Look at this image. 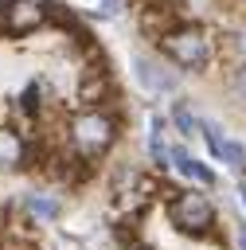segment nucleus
Returning <instances> with one entry per match:
<instances>
[{
  "instance_id": "2eb2a0df",
  "label": "nucleus",
  "mask_w": 246,
  "mask_h": 250,
  "mask_svg": "<svg viewBox=\"0 0 246 250\" xmlns=\"http://www.w3.org/2000/svg\"><path fill=\"white\" fill-rule=\"evenodd\" d=\"M230 86H234V94H242V98H246V62L230 74Z\"/></svg>"
},
{
  "instance_id": "9b49d317",
  "label": "nucleus",
  "mask_w": 246,
  "mask_h": 250,
  "mask_svg": "<svg viewBox=\"0 0 246 250\" xmlns=\"http://www.w3.org/2000/svg\"><path fill=\"white\" fill-rule=\"evenodd\" d=\"M59 207H62V203H59L55 195H27V211H35L39 219H55Z\"/></svg>"
},
{
  "instance_id": "1a4fd4ad",
  "label": "nucleus",
  "mask_w": 246,
  "mask_h": 250,
  "mask_svg": "<svg viewBox=\"0 0 246 250\" xmlns=\"http://www.w3.org/2000/svg\"><path fill=\"white\" fill-rule=\"evenodd\" d=\"M27 160V145L20 141V133L0 129V168H20Z\"/></svg>"
},
{
  "instance_id": "39448f33",
  "label": "nucleus",
  "mask_w": 246,
  "mask_h": 250,
  "mask_svg": "<svg viewBox=\"0 0 246 250\" xmlns=\"http://www.w3.org/2000/svg\"><path fill=\"white\" fill-rule=\"evenodd\" d=\"M199 129H203L207 148H211V156H215V160H223V164H226V168H234V172H246V145L230 141V137L223 133V125H215V121H203Z\"/></svg>"
},
{
  "instance_id": "4468645a",
  "label": "nucleus",
  "mask_w": 246,
  "mask_h": 250,
  "mask_svg": "<svg viewBox=\"0 0 246 250\" xmlns=\"http://www.w3.org/2000/svg\"><path fill=\"white\" fill-rule=\"evenodd\" d=\"M230 47H234V55H238V59L246 62V23H242V27H238V31L230 35Z\"/></svg>"
},
{
  "instance_id": "dca6fc26",
  "label": "nucleus",
  "mask_w": 246,
  "mask_h": 250,
  "mask_svg": "<svg viewBox=\"0 0 246 250\" xmlns=\"http://www.w3.org/2000/svg\"><path fill=\"white\" fill-rule=\"evenodd\" d=\"M117 8H121V4H117V0H102V12H105V16H113V12H117Z\"/></svg>"
},
{
  "instance_id": "20e7f679",
  "label": "nucleus",
  "mask_w": 246,
  "mask_h": 250,
  "mask_svg": "<svg viewBox=\"0 0 246 250\" xmlns=\"http://www.w3.org/2000/svg\"><path fill=\"white\" fill-rule=\"evenodd\" d=\"M47 20V8L35 0H4L0 4V35H27Z\"/></svg>"
},
{
  "instance_id": "ddd939ff",
  "label": "nucleus",
  "mask_w": 246,
  "mask_h": 250,
  "mask_svg": "<svg viewBox=\"0 0 246 250\" xmlns=\"http://www.w3.org/2000/svg\"><path fill=\"white\" fill-rule=\"evenodd\" d=\"M20 109H23L27 117H35V113H39V86H27V90H23V98H20Z\"/></svg>"
},
{
  "instance_id": "f257e3e1",
  "label": "nucleus",
  "mask_w": 246,
  "mask_h": 250,
  "mask_svg": "<svg viewBox=\"0 0 246 250\" xmlns=\"http://www.w3.org/2000/svg\"><path fill=\"white\" fill-rule=\"evenodd\" d=\"M160 51H164L176 66H184V70H203V66L211 62V55H215V43H211V31H207V27H199V23H180V27H172V31L160 39Z\"/></svg>"
},
{
  "instance_id": "f03ea898",
  "label": "nucleus",
  "mask_w": 246,
  "mask_h": 250,
  "mask_svg": "<svg viewBox=\"0 0 246 250\" xmlns=\"http://www.w3.org/2000/svg\"><path fill=\"white\" fill-rule=\"evenodd\" d=\"M168 219L176 230L191 234V238H203L215 230V203L203 195V191H176L168 199Z\"/></svg>"
},
{
  "instance_id": "9d476101",
  "label": "nucleus",
  "mask_w": 246,
  "mask_h": 250,
  "mask_svg": "<svg viewBox=\"0 0 246 250\" xmlns=\"http://www.w3.org/2000/svg\"><path fill=\"white\" fill-rule=\"evenodd\" d=\"M148 156L156 164H172V148L164 145V121L160 117H152V125H148Z\"/></svg>"
},
{
  "instance_id": "7ed1b4c3",
  "label": "nucleus",
  "mask_w": 246,
  "mask_h": 250,
  "mask_svg": "<svg viewBox=\"0 0 246 250\" xmlns=\"http://www.w3.org/2000/svg\"><path fill=\"white\" fill-rule=\"evenodd\" d=\"M70 141H74L78 156H105V148L117 141V125H113L109 113L86 109L70 121Z\"/></svg>"
},
{
  "instance_id": "a211bd4d",
  "label": "nucleus",
  "mask_w": 246,
  "mask_h": 250,
  "mask_svg": "<svg viewBox=\"0 0 246 250\" xmlns=\"http://www.w3.org/2000/svg\"><path fill=\"white\" fill-rule=\"evenodd\" d=\"M129 250H152V246H144V242H133V246H129Z\"/></svg>"
},
{
  "instance_id": "f8f14e48",
  "label": "nucleus",
  "mask_w": 246,
  "mask_h": 250,
  "mask_svg": "<svg viewBox=\"0 0 246 250\" xmlns=\"http://www.w3.org/2000/svg\"><path fill=\"white\" fill-rule=\"evenodd\" d=\"M172 121H176V129H180L184 137H191V133L199 129V121H195V113H191L187 105H176V109H172Z\"/></svg>"
},
{
  "instance_id": "423d86ee",
  "label": "nucleus",
  "mask_w": 246,
  "mask_h": 250,
  "mask_svg": "<svg viewBox=\"0 0 246 250\" xmlns=\"http://www.w3.org/2000/svg\"><path fill=\"white\" fill-rule=\"evenodd\" d=\"M105 98H117V86H113L105 62H94V66L78 78V102H82L86 109H98Z\"/></svg>"
},
{
  "instance_id": "0eeeda50",
  "label": "nucleus",
  "mask_w": 246,
  "mask_h": 250,
  "mask_svg": "<svg viewBox=\"0 0 246 250\" xmlns=\"http://www.w3.org/2000/svg\"><path fill=\"white\" fill-rule=\"evenodd\" d=\"M133 66H137V82H141L148 94H172V90H176V74H172L168 66H160V62H152V59H137Z\"/></svg>"
},
{
  "instance_id": "f3484780",
  "label": "nucleus",
  "mask_w": 246,
  "mask_h": 250,
  "mask_svg": "<svg viewBox=\"0 0 246 250\" xmlns=\"http://www.w3.org/2000/svg\"><path fill=\"white\" fill-rule=\"evenodd\" d=\"M238 250H246V223L238 227Z\"/></svg>"
},
{
  "instance_id": "6ab92c4d",
  "label": "nucleus",
  "mask_w": 246,
  "mask_h": 250,
  "mask_svg": "<svg viewBox=\"0 0 246 250\" xmlns=\"http://www.w3.org/2000/svg\"><path fill=\"white\" fill-rule=\"evenodd\" d=\"M238 195H242V203H246V184H242V188H238Z\"/></svg>"
},
{
  "instance_id": "6e6552de",
  "label": "nucleus",
  "mask_w": 246,
  "mask_h": 250,
  "mask_svg": "<svg viewBox=\"0 0 246 250\" xmlns=\"http://www.w3.org/2000/svg\"><path fill=\"white\" fill-rule=\"evenodd\" d=\"M172 168L176 172H184L187 180H195V184H203V188H211L215 184V172L207 168V164H199L187 148H172Z\"/></svg>"
}]
</instances>
